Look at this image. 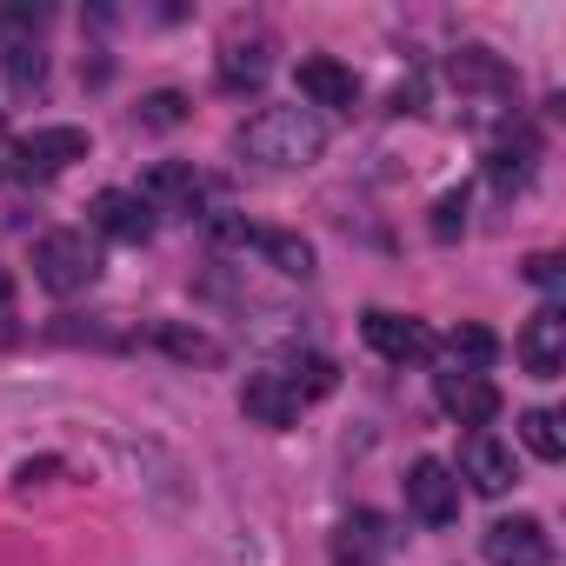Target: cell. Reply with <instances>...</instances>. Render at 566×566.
<instances>
[{
	"instance_id": "cell-1",
	"label": "cell",
	"mask_w": 566,
	"mask_h": 566,
	"mask_svg": "<svg viewBox=\"0 0 566 566\" xmlns=\"http://www.w3.org/2000/svg\"><path fill=\"white\" fill-rule=\"evenodd\" d=\"M240 160L266 167V174H301L327 154V120L314 107H260L240 134H233Z\"/></svg>"
},
{
	"instance_id": "cell-2",
	"label": "cell",
	"mask_w": 566,
	"mask_h": 566,
	"mask_svg": "<svg viewBox=\"0 0 566 566\" xmlns=\"http://www.w3.org/2000/svg\"><path fill=\"white\" fill-rule=\"evenodd\" d=\"M34 280L48 294H61V301H74V294H87L94 280H101V253H94V240L87 233H41V247H34Z\"/></svg>"
},
{
	"instance_id": "cell-3",
	"label": "cell",
	"mask_w": 566,
	"mask_h": 566,
	"mask_svg": "<svg viewBox=\"0 0 566 566\" xmlns=\"http://www.w3.org/2000/svg\"><path fill=\"white\" fill-rule=\"evenodd\" d=\"M74 160H87V127H34V134L14 147V174H21V180H54V174H67Z\"/></svg>"
},
{
	"instance_id": "cell-4",
	"label": "cell",
	"mask_w": 566,
	"mask_h": 566,
	"mask_svg": "<svg viewBox=\"0 0 566 566\" xmlns=\"http://www.w3.org/2000/svg\"><path fill=\"white\" fill-rule=\"evenodd\" d=\"M407 513L420 520V526H453V513H460V480H453V467L447 460H413L407 467Z\"/></svg>"
},
{
	"instance_id": "cell-5",
	"label": "cell",
	"mask_w": 566,
	"mask_h": 566,
	"mask_svg": "<svg viewBox=\"0 0 566 566\" xmlns=\"http://www.w3.org/2000/svg\"><path fill=\"white\" fill-rule=\"evenodd\" d=\"M480 553H486L493 566H553V539H546V526H539L533 513L493 520V526L480 533Z\"/></svg>"
},
{
	"instance_id": "cell-6",
	"label": "cell",
	"mask_w": 566,
	"mask_h": 566,
	"mask_svg": "<svg viewBox=\"0 0 566 566\" xmlns=\"http://www.w3.org/2000/svg\"><path fill=\"white\" fill-rule=\"evenodd\" d=\"M433 394H440V407L460 420V427H486L493 413H500V387L486 380V374H473V367H440L433 374Z\"/></svg>"
},
{
	"instance_id": "cell-7",
	"label": "cell",
	"mask_w": 566,
	"mask_h": 566,
	"mask_svg": "<svg viewBox=\"0 0 566 566\" xmlns=\"http://www.w3.org/2000/svg\"><path fill=\"white\" fill-rule=\"evenodd\" d=\"M140 200H147V213H200V200H207V180L187 167V160H160V167H147L140 174V187H134Z\"/></svg>"
},
{
	"instance_id": "cell-8",
	"label": "cell",
	"mask_w": 566,
	"mask_h": 566,
	"mask_svg": "<svg viewBox=\"0 0 566 566\" xmlns=\"http://www.w3.org/2000/svg\"><path fill=\"white\" fill-rule=\"evenodd\" d=\"M240 407H247V420H260V427H294L307 400L294 394L287 367H260V374H247V387H240Z\"/></svg>"
},
{
	"instance_id": "cell-9",
	"label": "cell",
	"mask_w": 566,
	"mask_h": 566,
	"mask_svg": "<svg viewBox=\"0 0 566 566\" xmlns=\"http://www.w3.org/2000/svg\"><path fill=\"white\" fill-rule=\"evenodd\" d=\"M87 220H94L107 240H120V247H140V240L154 233V213H147V200H140L134 187H101L94 207H87Z\"/></svg>"
},
{
	"instance_id": "cell-10",
	"label": "cell",
	"mask_w": 566,
	"mask_h": 566,
	"mask_svg": "<svg viewBox=\"0 0 566 566\" xmlns=\"http://www.w3.org/2000/svg\"><path fill=\"white\" fill-rule=\"evenodd\" d=\"M360 334H367V347H374L380 360H394V367L433 354V334H427L420 321H407V314H387V307H374V314L360 321Z\"/></svg>"
},
{
	"instance_id": "cell-11",
	"label": "cell",
	"mask_w": 566,
	"mask_h": 566,
	"mask_svg": "<svg viewBox=\"0 0 566 566\" xmlns=\"http://www.w3.org/2000/svg\"><path fill=\"white\" fill-rule=\"evenodd\" d=\"M520 367L533 380H559V367H566V314L559 307H539L520 327Z\"/></svg>"
},
{
	"instance_id": "cell-12",
	"label": "cell",
	"mask_w": 566,
	"mask_h": 566,
	"mask_svg": "<svg viewBox=\"0 0 566 566\" xmlns=\"http://www.w3.org/2000/svg\"><path fill=\"white\" fill-rule=\"evenodd\" d=\"M460 473L473 480V493H506L520 473H513V447L506 440H493L486 427H473L467 440H460Z\"/></svg>"
},
{
	"instance_id": "cell-13",
	"label": "cell",
	"mask_w": 566,
	"mask_h": 566,
	"mask_svg": "<svg viewBox=\"0 0 566 566\" xmlns=\"http://www.w3.org/2000/svg\"><path fill=\"white\" fill-rule=\"evenodd\" d=\"M220 240H240V247H253V253H266L280 273H294V280H307L314 273V247L301 240V233H260V227H240V220H220Z\"/></svg>"
},
{
	"instance_id": "cell-14",
	"label": "cell",
	"mask_w": 566,
	"mask_h": 566,
	"mask_svg": "<svg viewBox=\"0 0 566 566\" xmlns=\"http://www.w3.org/2000/svg\"><path fill=\"white\" fill-rule=\"evenodd\" d=\"M301 94H307L314 107L354 114V101H360V81H354V67H340L334 54H314V61H301Z\"/></svg>"
},
{
	"instance_id": "cell-15",
	"label": "cell",
	"mask_w": 566,
	"mask_h": 566,
	"mask_svg": "<svg viewBox=\"0 0 566 566\" xmlns=\"http://www.w3.org/2000/svg\"><path fill=\"white\" fill-rule=\"evenodd\" d=\"M266 67H273V61H266V41H233V48L220 54V81H227L233 94H240V87H260Z\"/></svg>"
},
{
	"instance_id": "cell-16",
	"label": "cell",
	"mask_w": 566,
	"mask_h": 566,
	"mask_svg": "<svg viewBox=\"0 0 566 566\" xmlns=\"http://www.w3.org/2000/svg\"><path fill=\"white\" fill-rule=\"evenodd\" d=\"M453 87H493V94H513V74H506L486 48H460V54H453Z\"/></svg>"
},
{
	"instance_id": "cell-17",
	"label": "cell",
	"mask_w": 566,
	"mask_h": 566,
	"mask_svg": "<svg viewBox=\"0 0 566 566\" xmlns=\"http://www.w3.org/2000/svg\"><path fill=\"white\" fill-rule=\"evenodd\" d=\"M520 440H526V453H539V460H559V453H566V433H559V413H553V407L520 413Z\"/></svg>"
},
{
	"instance_id": "cell-18",
	"label": "cell",
	"mask_w": 566,
	"mask_h": 566,
	"mask_svg": "<svg viewBox=\"0 0 566 566\" xmlns=\"http://www.w3.org/2000/svg\"><path fill=\"white\" fill-rule=\"evenodd\" d=\"M447 347H453V367H473V374L500 360V340H493L486 327H473V321H467V327H453V340H447Z\"/></svg>"
},
{
	"instance_id": "cell-19",
	"label": "cell",
	"mask_w": 566,
	"mask_h": 566,
	"mask_svg": "<svg viewBox=\"0 0 566 566\" xmlns=\"http://www.w3.org/2000/svg\"><path fill=\"white\" fill-rule=\"evenodd\" d=\"M41 28V8H0V61H14Z\"/></svg>"
},
{
	"instance_id": "cell-20",
	"label": "cell",
	"mask_w": 566,
	"mask_h": 566,
	"mask_svg": "<svg viewBox=\"0 0 566 566\" xmlns=\"http://www.w3.org/2000/svg\"><path fill=\"white\" fill-rule=\"evenodd\" d=\"M180 120H187V94L160 87V94L140 101V127H160V134H167V127H180Z\"/></svg>"
},
{
	"instance_id": "cell-21",
	"label": "cell",
	"mask_w": 566,
	"mask_h": 566,
	"mask_svg": "<svg viewBox=\"0 0 566 566\" xmlns=\"http://www.w3.org/2000/svg\"><path fill=\"white\" fill-rule=\"evenodd\" d=\"M154 340H160L167 354H180V360H220V347H213L207 334H187V327H160Z\"/></svg>"
},
{
	"instance_id": "cell-22",
	"label": "cell",
	"mask_w": 566,
	"mask_h": 566,
	"mask_svg": "<svg viewBox=\"0 0 566 566\" xmlns=\"http://www.w3.org/2000/svg\"><path fill=\"white\" fill-rule=\"evenodd\" d=\"M460 227H467V193H447V200L433 207V233H440V240H453Z\"/></svg>"
},
{
	"instance_id": "cell-23",
	"label": "cell",
	"mask_w": 566,
	"mask_h": 566,
	"mask_svg": "<svg viewBox=\"0 0 566 566\" xmlns=\"http://www.w3.org/2000/svg\"><path fill=\"white\" fill-rule=\"evenodd\" d=\"M526 280H533V287H559V253H533L526 260Z\"/></svg>"
},
{
	"instance_id": "cell-24",
	"label": "cell",
	"mask_w": 566,
	"mask_h": 566,
	"mask_svg": "<svg viewBox=\"0 0 566 566\" xmlns=\"http://www.w3.org/2000/svg\"><path fill=\"white\" fill-rule=\"evenodd\" d=\"M8 74H14L21 87H34V81H41V54H34V48H21V54L8 61Z\"/></svg>"
},
{
	"instance_id": "cell-25",
	"label": "cell",
	"mask_w": 566,
	"mask_h": 566,
	"mask_svg": "<svg viewBox=\"0 0 566 566\" xmlns=\"http://www.w3.org/2000/svg\"><path fill=\"white\" fill-rule=\"evenodd\" d=\"M0 301H8V280H0Z\"/></svg>"
},
{
	"instance_id": "cell-26",
	"label": "cell",
	"mask_w": 566,
	"mask_h": 566,
	"mask_svg": "<svg viewBox=\"0 0 566 566\" xmlns=\"http://www.w3.org/2000/svg\"><path fill=\"white\" fill-rule=\"evenodd\" d=\"M0 134H8V120H0Z\"/></svg>"
}]
</instances>
